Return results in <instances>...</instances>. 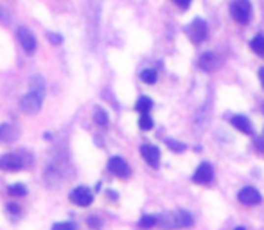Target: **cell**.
<instances>
[{
    "label": "cell",
    "mask_w": 264,
    "mask_h": 230,
    "mask_svg": "<svg viewBox=\"0 0 264 230\" xmlns=\"http://www.w3.org/2000/svg\"><path fill=\"white\" fill-rule=\"evenodd\" d=\"M230 15L237 24H248L252 20V4L248 0H235L230 5Z\"/></svg>",
    "instance_id": "1"
},
{
    "label": "cell",
    "mask_w": 264,
    "mask_h": 230,
    "mask_svg": "<svg viewBox=\"0 0 264 230\" xmlns=\"http://www.w3.org/2000/svg\"><path fill=\"white\" fill-rule=\"evenodd\" d=\"M207 22L202 18H194V20L187 26V36L191 38L192 43H202L207 38Z\"/></svg>",
    "instance_id": "2"
},
{
    "label": "cell",
    "mask_w": 264,
    "mask_h": 230,
    "mask_svg": "<svg viewBox=\"0 0 264 230\" xmlns=\"http://www.w3.org/2000/svg\"><path fill=\"white\" fill-rule=\"evenodd\" d=\"M26 168V158H22L20 153H7L0 157V169L4 171H18Z\"/></svg>",
    "instance_id": "3"
},
{
    "label": "cell",
    "mask_w": 264,
    "mask_h": 230,
    "mask_svg": "<svg viewBox=\"0 0 264 230\" xmlns=\"http://www.w3.org/2000/svg\"><path fill=\"white\" fill-rule=\"evenodd\" d=\"M42 103H43V97L36 92H29L27 95H24L20 101V106L22 110L27 112V114H36L40 108H42Z\"/></svg>",
    "instance_id": "4"
},
{
    "label": "cell",
    "mask_w": 264,
    "mask_h": 230,
    "mask_svg": "<svg viewBox=\"0 0 264 230\" xmlns=\"http://www.w3.org/2000/svg\"><path fill=\"white\" fill-rule=\"evenodd\" d=\"M70 201L78 207H88L93 201V194L88 187H76L70 193Z\"/></svg>",
    "instance_id": "5"
},
{
    "label": "cell",
    "mask_w": 264,
    "mask_h": 230,
    "mask_svg": "<svg viewBox=\"0 0 264 230\" xmlns=\"http://www.w3.org/2000/svg\"><path fill=\"white\" fill-rule=\"evenodd\" d=\"M140 153H142V158H144L147 166H151L153 169H156L160 166V149L153 144H144L140 147Z\"/></svg>",
    "instance_id": "6"
},
{
    "label": "cell",
    "mask_w": 264,
    "mask_h": 230,
    "mask_svg": "<svg viewBox=\"0 0 264 230\" xmlns=\"http://www.w3.org/2000/svg\"><path fill=\"white\" fill-rule=\"evenodd\" d=\"M108 169L114 172L115 176H119V178H128L131 174L130 166L126 164L124 158H120V157H112V158H110V160H108Z\"/></svg>",
    "instance_id": "7"
},
{
    "label": "cell",
    "mask_w": 264,
    "mask_h": 230,
    "mask_svg": "<svg viewBox=\"0 0 264 230\" xmlns=\"http://www.w3.org/2000/svg\"><path fill=\"white\" fill-rule=\"evenodd\" d=\"M214 178V169L210 164L203 162L200 164V168L196 169V172L192 174V182L200 183V185H205V183H210Z\"/></svg>",
    "instance_id": "8"
},
{
    "label": "cell",
    "mask_w": 264,
    "mask_h": 230,
    "mask_svg": "<svg viewBox=\"0 0 264 230\" xmlns=\"http://www.w3.org/2000/svg\"><path fill=\"white\" fill-rule=\"evenodd\" d=\"M18 42H20V45L24 47L26 53H34L36 51V38H34V34L27 27H20L18 29Z\"/></svg>",
    "instance_id": "9"
},
{
    "label": "cell",
    "mask_w": 264,
    "mask_h": 230,
    "mask_svg": "<svg viewBox=\"0 0 264 230\" xmlns=\"http://www.w3.org/2000/svg\"><path fill=\"white\" fill-rule=\"evenodd\" d=\"M237 198L243 205H250V207H254V205L261 203V193L255 187L241 189V191H239V194H237Z\"/></svg>",
    "instance_id": "10"
},
{
    "label": "cell",
    "mask_w": 264,
    "mask_h": 230,
    "mask_svg": "<svg viewBox=\"0 0 264 230\" xmlns=\"http://www.w3.org/2000/svg\"><path fill=\"white\" fill-rule=\"evenodd\" d=\"M230 122H232L234 128L239 130L241 133H246V135H252V133H254V126H252V122H250L244 115H234L232 119H230Z\"/></svg>",
    "instance_id": "11"
},
{
    "label": "cell",
    "mask_w": 264,
    "mask_h": 230,
    "mask_svg": "<svg viewBox=\"0 0 264 230\" xmlns=\"http://www.w3.org/2000/svg\"><path fill=\"white\" fill-rule=\"evenodd\" d=\"M200 67H202L205 72H214V70L219 67V58L214 53L202 54V58H200Z\"/></svg>",
    "instance_id": "12"
},
{
    "label": "cell",
    "mask_w": 264,
    "mask_h": 230,
    "mask_svg": "<svg viewBox=\"0 0 264 230\" xmlns=\"http://www.w3.org/2000/svg\"><path fill=\"white\" fill-rule=\"evenodd\" d=\"M175 220H176V229H183V227H191L194 223L192 216L187 212V210H178L175 212Z\"/></svg>",
    "instance_id": "13"
},
{
    "label": "cell",
    "mask_w": 264,
    "mask_h": 230,
    "mask_svg": "<svg viewBox=\"0 0 264 230\" xmlns=\"http://www.w3.org/2000/svg\"><path fill=\"white\" fill-rule=\"evenodd\" d=\"M16 139V131L11 124H2L0 126V141L9 142Z\"/></svg>",
    "instance_id": "14"
},
{
    "label": "cell",
    "mask_w": 264,
    "mask_h": 230,
    "mask_svg": "<svg viewBox=\"0 0 264 230\" xmlns=\"http://www.w3.org/2000/svg\"><path fill=\"white\" fill-rule=\"evenodd\" d=\"M31 92H36L42 97H45V79L42 76H34L31 79Z\"/></svg>",
    "instance_id": "15"
},
{
    "label": "cell",
    "mask_w": 264,
    "mask_h": 230,
    "mask_svg": "<svg viewBox=\"0 0 264 230\" xmlns=\"http://www.w3.org/2000/svg\"><path fill=\"white\" fill-rule=\"evenodd\" d=\"M250 49H252L257 56H264V36L263 34H257V36L252 38V42H250Z\"/></svg>",
    "instance_id": "16"
},
{
    "label": "cell",
    "mask_w": 264,
    "mask_h": 230,
    "mask_svg": "<svg viewBox=\"0 0 264 230\" xmlns=\"http://www.w3.org/2000/svg\"><path fill=\"white\" fill-rule=\"evenodd\" d=\"M135 108H137V112H140V114H144V112H149L151 108H153V101H151L149 97L142 95V97H139V101H137Z\"/></svg>",
    "instance_id": "17"
},
{
    "label": "cell",
    "mask_w": 264,
    "mask_h": 230,
    "mask_svg": "<svg viewBox=\"0 0 264 230\" xmlns=\"http://www.w3.org/2000/svg\"><path fill=\"white\" fill-rule=\"evenodd\" d=\"M139 126H140V130H144V131H149L151 128H153V119H151L149 112H144V114H140Z\"/></svg>",
    "instance_id": "18"
},
{
    "label": "cell",
    "mask_w": 264,
    "mask_h": 230,
    "mask_svg": "<svg viewBox=\"0 0 264 230\" xmlns=\"http://www.w3.org/2000/svg\"><path fill=\"white\" fill-rule=\"evenodd\" d=\"M140 79H142L144 83H147V85H155L156 79H158V76H156L155 70H151V68H146V70H142V72H140Z\"/></svg>",
    "instance_id": "19"
},
{
    "label": "cell",
    "mask_w": 264,
    "mask_h": 230,
    "mask_svg": "<svg viewBox=\"0 0 264 230\" xmlns=\"http://www.w3.org/2000/svg\"><path fill=\"white\" fill-rule=\"evenodd\" d=\"M7 193H9L11 196H26L27 187L24 185V183H16V185H9Z\"/></svg>",
    "instance_id": "20"
},
{
    "label": "cell",
    "mask_w": 264,
    "mask_h": 230,
    "mask_svg": "<svg viewBox=\"0 0 264 230\" xmlns=\"http://www.w3.org/2000/svg\"><path fill=\"white\" fill-rule=\"evenodd\" d=\"M155 225H158V218L156 216H149V214L142 216V220H140V227L142 229H151V227Z\"/></svg>",
    "instance_id": "21"
},
{
    "label": "cell",
    "mask_w": 264,
    "mask_h": 230,
    "mask_svg": "<svg viewBox=\"0 0 264 230\" xmlns=\"http://www.w3.org/2000/svg\"><path fill=\"white\" fill-rule=\"evenodd\" d=\"M93 119H95V122H97L99 126L108 124V115H106V112H104L103 108H97V110H95V114H93Z\"/></svg>",
    "instance_id": "22"
},
{
    "label": "cell",
    "mask_w": 264,
    "mask_h": 230,
    "mask_svg": "<svg viewBox=\"0 0 264 230\" xmlns=\"http://www.w3.org/2000/svg\"><path fill=\"white\" fill-rule=\"evenodd\" d=\"M166 144H167V147H169L171 151H175V153H183V151H185V144H181V142H178V141L167 139Z\"/></svg>",
    "instance_id": "23"
},
{
    "label": "cell",
    "mask_w": 264,
    "mask_h": 230,
    "mask_svg": "<svg viewBox=\"0 0 264 230\" xmlns=\"http://www.w3.org/2000/svg\"><path fill=\"white\" fill-rule=\"evenodd\" d=\"M51 230H76V225H74L72 221H63V223L52 225Z\"/></svg>",
    "instance_id": "24"
},
{
    "label": "cell",
    "mask_w": 264,
    "mask_h": 230,
    "mask_svg": "<svg viewBox=\"0 0 264 230\" xmlns=\"http://www.w3.org/2000/svg\"><path fill=\"white\" fill-rule=\"evenodd\" d=\"M0 22H2V24H9V22H11V15H9V11H7V9H4L2 5H0Z\"/></svg>",
    "instance_id": "25"
},
{
    "label": "cell",
    "mask_w": 264,
    "mask_h": 230,
    "mask_svg": "<svg viewBox=\"0 0 264 230\" xmlns=\"http://www.w3.org/2000/svg\"><path fill=\"white\" fill-rule=\"evenodd\" d=\"M173 2H175V4L178 5L180 9H187V7L191 5V0H173Z\"/></svg>",
    "instance_id": "26"
},
{
    "label": "cell",
    "mask_w": 264,
    "mask_h": 230,
    "mask_svg": "<svg viewBox=\"0 0 264 230\" xmlns=\"http://www.w3.org/2000/svg\"><path fill=\"white\" fill-rule=\"evenodd\" d=\"M88 225L92 227V229H99V227H101V220H97L95 216H92V218L88 220Z\"/></svg>",
    "instance_id": "27"
},
{
    "label": "cell",
    "mask_w": 264,
    "mask_h": 230,
    "mask_svg": "<svg viewBox=\"0 0 264 230\" xmlns=\"http://www.w3.org/2000/svg\"><path fill=\"white\" fill-rule=\"evenodd\" d=\"M47 38H49L52 43H56V45H59V43H61V36H58V34H52V32H49V34H47Z\"/></svg>",
    "instance_id": "28"
},
{
    "label": "cell",
    "mask_w": 264,
    "mask_h": 230,
    "mask_svg": "<svg viewBox=\"0 0 264 230\" xmlns=\"http://www.w3.org/2000/svg\"><path fill=\"white\" fill-rule=\"evenodd\" d=\"M7 212H13V214H18V212H20V209H18V207H16V205H7Z\"/></svg>",
    "instance_id": "29"
},
{
    "label": "cell",
    "mask_w": 264,
    "mask_h": 230,
    "mask_svg": "<svg viewBox=\"0 0 264 230\" xmlns=\"http://www.w3.org/2000/svg\"><path fill=\"white\" fill-rule=\"evenodd\" d=\"M259 81H261V86L264 88V67L259 68Z\"/></svg>",
    "instance_id": "30"
},
{
    "label": "cell",
    "mask_w": 264,
    "mask_h": 230,
    "mask_svg": "<svg viewBox=\"0 0 264 230\" xmlns=\"http://www.w3.org/2000/svg\"><path fill=\"white\" fill-rule=\"evenodd\" d=\"M255 144H257V149L264 151V141H263V139H257V141H255Z\"/></svg>",
    "instance_id": "31"
},
{
    "label": "cell",
    "mask_w": 264,
    "mask_h": 230,
    "mask_svg": "<svg viewBox=\"0 0 264 230\" xmlns=\"http://www.w3.org/2000/svg\"><path fill=\"white\" fill-rule=\"evenodd\" d=\"M235 230H246V229H243V227H237V229H235Z\"/></svg>",
    "instance_id": "32"
},
{
    "label": "cell",
    "mask_w": 264,
    "mask_h": 230,
    "mask_svg": "<svg viewBox=\"0 0 264 230\" xmlns=\"http://www.w3.org/2000/svg\"><path fill=\"white\" fill-rule=\"evenodd\" d=\"M263 114H264V103H263Z\"/></svg>",
    "instance_id": "33"
}]
</instances>
